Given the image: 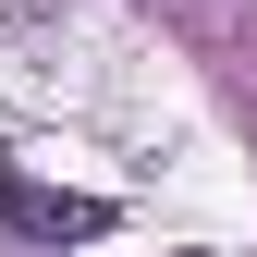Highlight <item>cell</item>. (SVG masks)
Segmentation results:
<instances>
[{"label": "cell", "mask_w": 257, "mask_h": 257, "mask_svg": "<svg viewBox=\"0 0 257 257\" xmlns=\"http://www.w3.org/2000/svg\"><path fill=\"white\" fill-rule=\"evenodd\" d=\"M0 220L25 245H98L110 233V196H74V184H37L25 159H0Z\"/></svg>", "instance_id": "cell-1"}]
</instances>
